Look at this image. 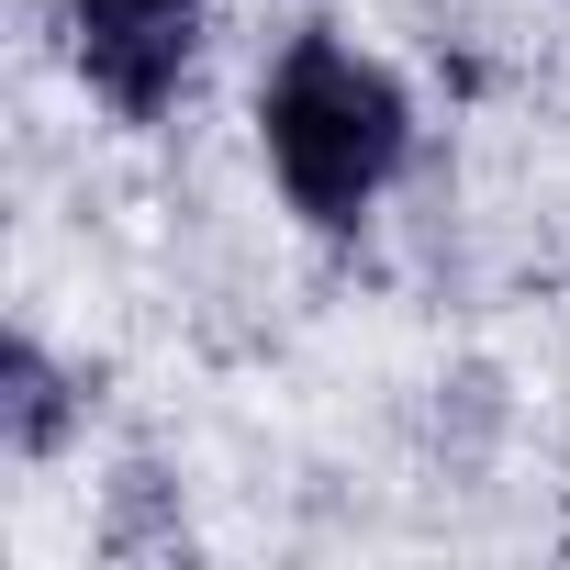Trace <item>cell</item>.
Instances as JSON below:
<instances>
[{
    "label": "cell",
    "instance_id": "3957f363",
    "mask_svg": "<svg viewBox=\"0 0 570 570\" xmlns=\"http://www.w3.org/2000/svg\"><path fill=\"white\" fill-rule=\"evenodd\" d=\"M57 425H68V392H57L46 347H12V358H0V436H12L23 459H46Z\"/></svg>",
    "mask_w": 570,
    "mask_h": 570
},
{
    "label": "cell",
    "instance_id": "6da1fadb",
    "mask_svg": "<svg viewBox=\"0 0 570 570\" xmlns=\"http://www.w3.org/2000/svg\"><path fill=\"white\" fill-rule=\"evenodd\" d=\"M257 135H268V168H279L303 224H358L392 190L403 146H414V101H403V79L381 57H358L336 35H303L268 68Z\"/></svg>",
    "mask_w": 570,
    "mask_h": 570
},
{
    "label": "cell",
    "instance_id": "7a4b0ae2",
    "mask_svg": "<svg viewBox=\"0 0 570 570\" xmlns=\"http://www.w3.org/2000/svg\"><path fill=\"white\" fill-rule=\"evenodd\" d=\"M79 23V68L90 90L124 112V124H157L190 79V46H202V0H68Z\"/></svg>",
    "mask_w": 570,
    "mask_h": 570
}]
</instances>
